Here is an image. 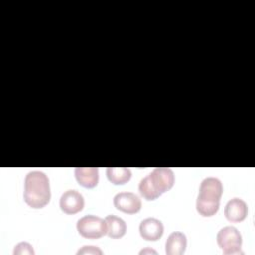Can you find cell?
Instances as JSON below:
<instances>
[{
  "mask_svg": "<svg viewBox=\"0 0 255 255\" xmlns=\"http://www.w3.org/2000/svg\"><path fill=\"white\" fill-rule=\"evenodd\" d=\"M24 201L32 208H43L51 199L48 176L39 170L27 173L24 181Z\"/></svg>",
  "mask_w": 255,
  "mask_h": 255,
  "instance_id": "1",
  "label": "cell"
},
{
  "mask_svg": "<svg viewBox=\"0 0 255 255\" xmlns=\"http://www.w3.org/2000/svg\"><path fill=\"white\" fill-rule=\"evenodd\" d=\"M173 184V171L168 167H156L139 181L138 191L146 200H154L171 189Z\"/></svg>",
  "mask_w": 255,
  "mask_h": 255,
  "instance_id": "2",
  "label": "cell"
},
{
  "mask_svg": "<svg viewBox=\"0 0 255 255\" xmlns=\"http://www.w3.org/2000/svg\"><path fill=\"white\" fill-rule=\"evenodd\" d=\"M223 192L221 181L216 177L204 178L199 186V191L196 199V210L204 216H213L219 209L220 198Z\"/></svg>",
  "mask_w": 255,
  "mask_h": 255,
  "instance_id": "3",
  "label": "cell"
},
{
  "mask_svg": "<svg viewBox=\"0 0 255 255\" xmlns=\"http://www.w3.org/2000/svg\"><path fill=\"white\" fill-rule=\"evenodd\" d=\"M216 240L224 255L243 254V251H241L242 236L234 226H225L221 228L216 235Z\"/></svg>",
  "mask_w": 255,
  "mask_h": 255,
  "instance_id": "4",
  "label": "cell"
},
{
  "mask_svg": "<svg viewBox=\"0 0 255 255\" xmlns=\"http://www.w3.org/2000/svg\"><path fill=\"white\" fill-rule=\"evenodd\" d=\"M77 230L85 238L97 239L107 234V224L103 218L89 214L77 221Z\"/></svg>",
  "mask_w": 255,
  "mask_h": 255,
  "instance_id": "5",
  "label": "cell"
},
{
  "mask_svg": "<svg viewBox=\"0 0 255 255\" xmlns=\"http://www.w3.org/2000/svg\"><path fill=\"white\" fill-rule=\"evenodd\" d=\"M114 205L120 211L134 214L141 209V200L135 193L119 192L114 196Z\"/></svg>",
  "mask_w": 255,
  "mask_h": 255,
  "instance_id": "6",
  "label": "cell"
},
{
  "mask_svg": "<svg viewBox=\"0 0 255 255\" xmlns=\"http://www.w3.org/2000/svg\"><path fill=\"white\" fill-rule=\"evenodd\" d=\"M84 205L85 199L83 195L75 189H69L61 195L60 208L67 214H75L82 211Z\"/></svg>",
  "mask_w": 255,
  "mask_h": 255,
  "instance_id": "7",
  "label": "cell"
},
{
  "mask_svg": "<svg viewBox=\"0 0 255 255\" xmlns=\"http://www.w3.org/2000/svg\"><path fill=\"white\" fill-rule=\"evenodd\" d=\"M163 231L164 227L162 222L153 217L145 218L139 224L140 236L148 241L158 240L162 236Z\"/></svg>",
  "mask_w": 255,
  "mask_h": 255,
  "instance_id": "8",
  "label": "cell"
},
{
  "mask_svg": "<svg viewBox=\"0 0 255 255\" xmlns=\"http://www.w3.org/2000/svg\"><path fill=\"white\" fill-rule=\"evenodd\" d=\"M248 213V207L244 200L238 197L230 199L224 207V215L230 222H240L244 220Z\"/></svg>",
  "mask_w": 255,
  "mask_h": 255,
  "instance_id": "9",
  "label": "cell"
},
{
  "mask_svg": "<svg viewBox=\"0 0 255 255\" xmlns=\"http://www.w3.org/2000/svg\"><path fill=\"white\" fill-rule=\"evenodd\" d=\"M187 239L184 233L174 231L169 234L165 242V253L167 255H181L184 253Z\"/></svg>",
  "mask_w": 255,
  "mask_h": 255,
  "instance_id": "10",
  "label": "cell"
},
{
  "mask_svg": "<svg viewBox=\"0 0 255 255\" xmlns=\"http://www.w3.org/2000/svg\"><path fill=\"white\" fill-rule=\"evenodd\" d=\"M75 177L80 185L93 188L99 181V169L98 167H76Z\"/></svg>",
  "mask_w": 255,
  "mask_h": 255,
  "instance_id": "11",
  "label": "cell"
},
{
  "mask_svg": "<svg viewBox=\"0 0 255 255\" xmlns=\"http://www.w3.org/2000/svg\"><path fill=\"white\" fill-rule=\"evenodd\" d=\"M107 224V234L110 238H121L126 234L127 224L126 222L116 215L110 214L105 218Z\"/></svg>",
  "mask_w": 255,
  "mask_h": 255,
  "instance_id": "12",
  "label": "cell"
},
{
  "mask_svg": "<svg viewBox=\"0 0 255 255\" xmlns=\"http://www.w3.org/2000/svg\"><path fill=\"white\" fill-rule=\"evenodd\" d=\"M106 173L108 179L116 185L125 184L131 178V170L127 167H108Z\"/></svg>",
  "mask_w": 255,
  "mask_h": 255,
  "instance_id": "13",
  "label": "cell"
},
{
  "mask_svg": "<svg viewBox=\"0 0 255 255\" xmlns=\"http://www.w3.org/2000/svg\"><path fill=\"white\" fill-rule=\"evenodd\" d=\"M14 255H22V254H28V255H34L35 251L33 249V246L25 241L19 242L17 245H15L13 250Z\"/></svg>",
  "mask_w": 255,
  "mask_h": 255,
  "instance_id": "14",
  "label": "cell"
},
{
  "mask_svg": "<svg viewBox=\"0 0 255 255\" xmlns=\"http://www.w3.org/2000/svg\"><path fill=\"white\" fill-rule=\"evenodd\" d=\"M77 254L78 255H80V254H100L101 255V254H103V251L97 246L85 245L77 251Z\"/></svg>",
  "mask_w": 255,
  "mask_h": 255,
  "instance_id": "15",
  "label": "cell"
},
{
  "mask_svg": "<svg viewBox=\"0 0 255 255\" xmlns=\"http://www.w3.org/2000/svg\"><path fill=\"white\" fill-rule=\"evenodd\" d=\"M154 253V254H156V251H154V250H152V249H150V248H146V249H143V250H141L140 252H139V254H144V253Z\"/></svg>",
  "mask_w": 255,
  "mask_h": 255,
  "instance_id": "16",
  "label": "cell"
}]
</instances>
